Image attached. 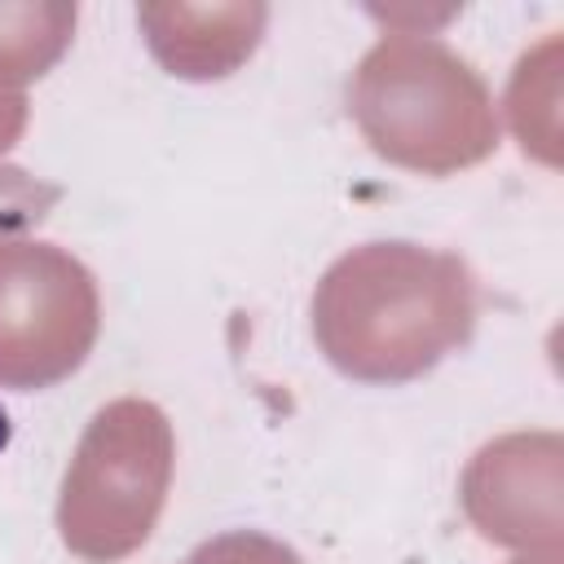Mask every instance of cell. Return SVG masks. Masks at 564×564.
Masks as SVG:
<instances>
[{"instance_id": "6", "label": "cell", "mask_w": 564, "mask_h": 564, "mask_svg": "<svg viewBox=\"0 0 564 564\" xmlns=\"http://www.w3.org/2000/svg\"><path fill=\"white\" fill-rule=\"evenodd\" d=\"M79 9L66 0H0V88L22 93V84L40 79L75 35Z\"/></svg>"}, {"instance_id": "1", "label": "cell", "mask_w": 564, "mask_h": 564, "mask_svg": "<svg viewBox=\"0 0 564 564\" xmlns=\"http://www.w3.org/2000/svg\"><path fill=\"white\" fill-rule=\"evenodd\" d=\"M480 313L463 256L423 242H366L344 251L313 286L322 357L361 383H410L458 352Z\"/></svg>"}, {"instance_id": "7", "label": "cell", "mask_w": 564, "mask_h": 564, "mask_svg": "<svg viewBox=\"0 0 564 564\" xmlns=\"http://www.w3.org/2000/svg\"><path fill=\"white\" fill-rule=\"evenodd\" d=\"M57 198H62V185L31 176L18 163H0V242L26 238L40 220H48Z\"/></svg>"}, {"instance_id": "10", "label": "cell", "mask_w": 564, "mask_h": 564, "mask_svg": "<svg viewBox=\"0 0 564 564\" xmlns=\"http://www.w3.org/2000/svg\"><path fill=\"white\" fill-rule=\"evenodd\" d=\"M520 564H529V560H520ZM542 564H551V560H542Z\"/></svg>"}, {"instance_id": "3", "label": "cell", "mask_w": 564, "mask_h": 564, "mask_svg": "<svg viewBox=\"0 0 564 564\" xmlns=\"http://www.w3.org/2000/svg\"><path fill=\"white\" fill-rule=\"evenodd\" d=\"M176 467L167 414L145 397L106 401L62 476L57 533L88 564H119L141 551L163 516Z\"/></svg>"}, {"instance_id": "5", "label": "cell", "mask_w": 564, "mask_h": 564, "mask_svg": "<svg viewBox=\"0 0 564 564\" xmlns=\"http://www.w3.org/2000/svg\"><path fill=\"white\" fill-rule=\"evenodd\" d=\"M137 22L167 75L220 79L256 53L269 9L264 4H141Z\"/></svg>"}, {"instance_id": "4", "label": "cell", "mask_w": 564, "mask_h": 564, "mask_svg": "<svg viewBox=\"0 0 564 564\" xmlns=\"http://www.w3.org/2000/svg\"><path fill=\"white\" fill-rule=\"evenodd\" d=\"M101 330L97 278L66 247L0 242V388L35 392L70 379Z\"/></svg>"}, {"instance_id": "2", "label": "cell", "mask_w": 564, "mask_h": 564, "mask_svg": "<svg viewBox=\"0 0 564 564\" xmlns=\"http://www.w3.org/2000/svg\"><path fill=\"white\" fill-rule=\"evenodd\" d=\"M361 141L410 172L449 176L498 150V110L467 57L427 31H383L348 75Z\"/></svg>"}, {"instance_id": "9", "label": "cell", "mask_w": 564, "mask_h": 564, "mask_svg": "<svg viewBox=\"0 0 564 564\" xmlns=\"http://www.w3.org/2000/svg\"><path fill=\"white\" fill-rule=\"evenodd\" d=\"M26 119H31L26 93H4V88H0V154H4L9 145H18V137L26 132Z\"/></svg>"}, {"instance_id": "8", "label": "cell", "mask_w": 564, "mask_h": 564, "mask_svg": "<svg viewBox=\"0 0 564 564\" xmlns=\"http://www.w3.org/2000/svg\"><path fill=\"white\" fill-rule=\"evenodd\" d=\"M185 564H304L286 542L269 538V533H256V529H229L220 538H207L198 542Z\"/></svg>"}]
</instances>
